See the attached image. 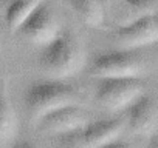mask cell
Masks as SVG:
<instances>
[{
    "label": "cell",
    "mask_w": 158,
    "mask_h": 148,
    "mask_svg": "<svg viewBox=\"0 0 158 148\" xmlns=\"http://www.w3.org/2000/svg\"><path fill=\"white\" fill-rule=\"evenodd\" d=\"M85 62L84 51L70 33H60L51 43L42 48L39 65L51 80H64L65 77L76 76Z\"/></svg>",
    "instance_id": "6da1fadb"
},
{
    "label": "cell",
    "mask_w": 158,
    "mask_h": 148,
    "mask_svg": "<svg viewBox=\"0 0 158 148\" xmlns=\"http://www.w3.org/2000/svg\"><path fill=\"white\" fill-rule=\"evenodd\" d=\"M25 105L30 116L39 122L56 110L79 105V94L70 84L48 79L30 85L25 93Z\"/></svg>",
    "instance_id": "7a4b0ae2"
},
{
    "label": "cell",
    "mask_w": 158,
    "mask_h": 148,
    "mask_svg": "<svg viewBox=\"0 0 158 148\" xmlns=\"http://www.w3.org/2000/svg\"><path fill=\"white\" fill-rule=\"evenodd\" d=\"M93 76L101 79H139L144 60L136 51L115 49L99 54L92 62Z\"/></svg>",
    "instance_id": "3957f363"
},
{
    "label": "cell",
    "mask_w": 158,
    "mask_h": 148,
    "mask_svg": "<svg viewBox=\"0 0 158 148\" xmlns=\"http://www.w3.org/2000/svg\"><path fill=\"white\" fill-rule=\"evenodd\" d=\"M143 96L141 79H101L96 87V100L109 111L129 110Z\"/></svg>",
    "instance_id": "277c9868"
},
{
    "label": "cell",
    "mask_w": 158,
    "mask_h": 148,
    "mask_svg": "<svg viewBox=\"0 0 158 148\" xmlns=\"http://www.w3.org/2000/svg\"><path fill=\"white\" fill-rule=\"evenodd\" d=\"M17 34H20L30 43L39 45L42 48L51 43L60 34V28L57 17L50 8V5L40 2Z\"/></svg>",
    "instance_id": "5b68a950"
},
{
    "label": "cell",
    "mask_w": 158,
    "mask_h": 148,
    "mask_svg": "<svg viewBox=\"0 0 158 148\" xmlns=\"http://www.w3.org/2000/svg\"><path fill=\"white\" fill-rule=\"evenodd\" d=\"M115 42L121 49L135 51L158 42V13L149 14L127 26L115 29Z\"/></svg>",
    "instance_id": "8992f818"
},
{
    "label": "cell",
    "mask_w": 158,
    "mask_h": 148,
    "mask_svg": "<svg viewBox=\"0 0 158 148\" xmlns=\"http://www.w3.org/2000/svg\"><path fill=\"white\" fill-rule=\"evenodd\" d=\"M87 123L85 110H82L79 105H71L47 114L39 120V128L45 133L62 136L77 130H84Z\"/></svg>",
    "instance_id": "52a82bcc"
},
{
    "label": "cell",
    "mask_w": 158,
    "mask_h": 148,
    "mask_svg": "<svg viewBox=\"0 0 158 148\" xmlns=\"http://www.w3.org/2000/svg\"><path fill=\"white\" fill-rule=\"evenodd\" d=\"M127 131L133 136H155L158 123V110L152 97H139L126 113Z\"/></svg>",
    "instance_id": "ba28073f"
},
{
    "label": "cell",
    "mask_w": 158,
    "mask_h": 148,
    "mask_svg": "<svg viewBox=\"0 0 158 148\" xmlns=\"http://www.w3.org/2000/svg\"><path fill=\"white\" fill-rule=\"evenodd\" d=\"M126 127H127L126 117L101 119L96 122H90L82 130L85 146L87 148H101L110 142H115L119 139V136Z\"/></svg>",
    "instance_id": "9c48e42d"
},
{
    "label": "cell",
    "mask_w": 158,
    "mask_h": 148,
    "mask_svg": "<svg viewBox=\"0 0 158 148\" xmlns=\"http://www.w3.org/2000/svg\"><path fill=\"white\" fill-rule=\"evenodd\" d=\"M112 10H113L115 22H116L118 28H121V26H127L149 14H155L156 3L149 2V0H126V2L112 3Z\"/></svg>",
    "instance_id": "30bf717a"
},
{
    "label": "cell",
    "mask_w": 158,
    "mask_h": 148,
    "mask_svg": "<svg viewBox=\"0 0 158 148\" xmlns=\"http://www.w3.org/2000/svg\"><path fill=\"white\" fill-rule=\"evenodd\" d=\"M19 131L17 114L6 88H0V145H13Z\"/></svg>",
    "instance_id": "8fae6325"
},
{
    "label": "cell",
    "mask_w": 158,
    "mask_h": 148,
    "mask_svg": "<svg viewBox=\"0 0 158 148\" xmlns=\"http://www.w3.org/2000/svg\"><path fill=\"white\" fill-rule=\"evenodd\" d=\"M70 6L74 10L77 17L87 26L98 28L102 25L106 11L101 2H95V0H73V2H70Z\"/></svg>",
    "instance_id": "7c38bea8"
},
{
    "label": "cell",
    "mask_w": 158,
    "mask_h": 148,
    "mask_svg": "<svg viewBox=\"0 0 158 148\" xmlns=\"http://www.w3.org/2000/svg\"><path fill=\"white\" fill-rule=\"evenodd\" d=\"M39 0H28V2H14L6 8L5 22L11 33H19V29L25 25L34 10L39 6Z\"/></svg>",
    "instance_id": "4fadbf2b"
},
{
    "label": "cell",
    "mask_w": 158,
    "mask_h": 148,
    "mask_svg": "<svg viewBox=\"0 0 158 148\" xmlns=\"http://www.w3.org/2000/svg\"><path fill=\"white\" fill-rule=\"evenodd\" d=\"M57 146L59 148H87L85 146V142H84L82 130H77V131H73V133L59 136Z\"/></svg>",
    "instance_id": "5bb4252c"
},
{
    "label": "cell",
    "mask_w": 158,
    "mask_h": 148,
    "mask_svg": "<svg viewBox=\"0 0 158 148\" xmlns=\"http://www.w3.org/2000/svg\"><path fill=\"white\" fill-rule=\"evenodd\" d=\"M101 148H132V145H130L129 142H126V140L118 139V140L110 142V143H107V145H104V146H101Z\"/></svg>",
    "instance_id": "9a60e30c"
},
{
    "label": "cell",
    "mask_w": 158,
    "mask_h": 148,
    "mask_svg": "<svg viewBox=\"0 0 158 148\" xmlns=\"http://www.w3.org/2000/svg\"><path fill=\"white\" fill-rule=\"evenodd\" d=\"M10 148H37V146L28 140H20V142H14Z\"/></svg>",
    "instance_id": "2e32d148"
},
{
    "label": "cell",
    "mask_w": 158,
    "mask_h": 148,
    "mask_svg": "<svg viewBox=\"0 0 158 148\" xmlns=\"http://www.w3.org/2000/svg\"><path fill=\"white\" fill-rule=\"evenodd\" d=\"M149 148H158V136L155 134L153 137H152V140H150V145H149Z\"/></svg>",
    "instance_id": "e0dca14e"
},
{
    "label": "cell",
    "mask_w": 158,
    "mask_h": 148,
    "mask_svg": "<svg viewBox=\"0 0 158 148\" xmlns=\"http://www.w3.org/2000/svg\"><path fill=\"white\" fill-rule=\"evenodd\" d=\"M0 49H2V42H0Z\"/></svg>",
    "instance_id": "ac0fdd59"
}]
</instances>
